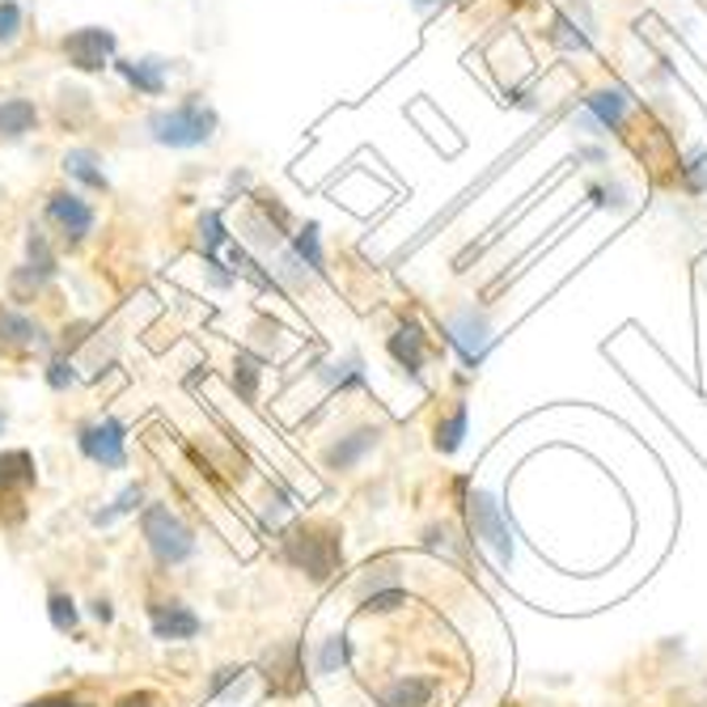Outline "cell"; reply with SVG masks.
I'll return each instance as SVG.
<instances>
[{
  "instance_id": "6da1fadb",
  "label": "cell",
  "mask_w": 707,
  "mask_h": 707,
  "mask_svg": "<svg viewBox=\"0 0 707 707\" xmlns=\"http://www.w3.org/2000/svg\"><path fill=\"white\" fill-rule=\"evenodd\" d=\"M145 128H149L153 145H161V149H204L220 131V115L204 98H183L166 110H153Z\"/></svg>"
},
{
  "instance_id": "7a4b0ae2",
  "label": "cell",
  "mask_w": 707,
  "mask_h": 707,
  "mask_svg": "<svg viewBox=\"0 0 707 707\" xmlns=\"http://www.w3.org/2000/svg\"><path fill=\"white\" fill-rule=\"evenodd\" d=\"M279 551L310 580H326L343 563L340 530L326 526V521H297V526H288L284 538H279Z\"/></svg>"
},
{
  "instance_id": "3957f363",
  "label": "cell",
  "mask_w": 707,
  "mask_h": 707,
  "mask_svg": "<svg viewBox=\"0 0 707 707\" xmlns=\"http://www.w3.org/2000/svg\"><path fill=\"white\" fill-rule=\"evenodd\" d=\"M140 534H145L153 559L161 568H178V563H187L195 556V530L174 513L170 504H149L140 513Z\"/></svg>"
},
{
  "instance_id": "277c9868",
  "label": "cell",
  "mask_w": 707,
  "mask_h": 707,
  "mask_svg": "<svg viewBox=\"0 0 707 707\" xmlns=\"http://www.w3.org/2000/svg\"><path fill=\"white\" fill-rule=\"evenodd\" d=\"M43 213H47V225L65 237L68 246H81V242L94 234V225H98L94 204H89L86 195H77V192H51V195H47Z\"/></svg>"
},
{
  "instance_id": "5b68a950",
  "label": "cell",
  "mask_w": 707,
  "mask_h": 707,
  "mask_svg": "<svg viewBox=\"0 0 707 707\" xmlns=\"http://www.w3.org/2000/svg\"><path fill=\"white\" fill-rule=\"evenodd\" d=\"M77 445L86 453L94 467L102 471H124L128 467V429L119 420H94L86 429L77 432Z\"/></svg>"
},
{
  "instance_id": "8992f818",
  "label": "cell",
  "mask_w": 707,
  "mask_h": 707,
  "mask_svg": "<svg viewBox=\"0 0 707 707\" xmlns=\"http://www.w3.org/2000/svg\"><path fill=\"white\" fill-rule=\"evenodd\" d=\"M115 30L107 26H81V30H72L65 39V60L77 72H102L107 65H115Z\"/></svg>"
},
{
  "instance_id": "52a82bcc",
  "label": "cell",
  "mask_w": 707,
  "mask_h": 707,
  "mask_svg": "<svg viewBox=\"0 0 707 707\" xmlns=\"http://www.w3.org/2000/svg\"><path fill=\"white\" fill-rule=\"evenodd\" d=\"M471 526H474V534L483 538L495 556H500V563H509V559H513V538H509V530H504L500 509H495V500L488 492L471 495Z\"/></svg>"
},
{
  "instance_id": "ba28073f",
  "label": "cell",
  "mask_w": 707,
  "mask_h": 707,
  "mask_svg": "<svg viewBox=\"0 0 707 707\" xmlns=\"http://www.w3.org/2000/svg\"><path fill=\"white\" fill-rule=\"evenodd\" d=\"M149 619L157 640H195L199 627H204L199 615H195L192 606H183V601H153Z\"/></svg>"
},
{
  "instance_id": "9c48e42d",
  "label": "cell",
  "mask_w": 707,
  "mask_h": 707,
  "mask_svg": "<svg viewBox=\"0 0 707 707\" xmlns=\"http://www.w3.org/2000/svg\"><path fill=\"white\" fill-rule=\"evenodd\" d=\"M119 68V77L128 81L136 94H145V98H161L166 86H170V60H161V56H140V60H115Z\"/></svg>"
},
{
  "instance_id": "30bf717a",
  "label": "cell",
  "mask_w": 707,
  "mask_h": 707,
  "mask_svg": "<svg viewBox=\"0 0 707 707\" xmlns=\"http://www.w3.org/2000/svg\"><path fill=\"white\" fill-rule=\"evenodd\" d=\"M0 347L4 352H35V347H47V331L35 318H26L22 310L0 305Z\"/></svg>"
},
{
  "instance_id": "8fae6325",
  "label": "cell",
  "mask_w": 707,
  "mask_h": 707,
  "mask_svg": "<svg viewBox=\"0 0 707 707\" xmlns=\"http://www.w3.org/2000/svg\"><path fill=\"white\" fill-rule=\"evenodd\" d=\"M377 436H382L377 429H356V432H347V436H340V441L326 450V467H331V471H352V467L377 445Z\"/></svg>"
},
{
  "instance_id": "7c38bea8",
  "label": "cell",
  "mask_w": 707,
  "mask_h": 707,
  "mask_svg": "<svg viewBox=\"0 0 707 707\" xmlns=\"http://www.w3.org/2000/svg\"><path fill=\"white\" fill-rule=\"evenodd\" d=\"M102 166H107V161H102V153L98 149H68L65 153V174L68 178H77V183L89 187V192H107L110 187V178Z\"/></svg>"
},
{
  "instance_id": "4fadbf2b",
  "label": "cell",
  "mask_w": 707,
  "mask_h": 707,
  "mask_svg": "<svg viewBox=\"0 0 707 707\" xmlns=\"http://www.w3.org/2000/svg\"><path fill=\"white\" fill-rule=\"evenodd\" d=\"M39 128V107L30 98H0V136L4 140H22Z\"/></svg>"
},
{
  "instance_id": "5bb4252c",
  "label": "cell",
  "mask_w": 707,
  "mask_h": 707,
  "mask_svg": "<svg viewBox=\"0 0 707 707\" xmlns=\"http://www.w3.org/2000/svg\"><path fill=\"white\" fill-rule=\"evenodd\" d=\"M450 340L458 343V352L467 356V365H479L483 352H488V322L474 318V314H462V318L450 322Z\"/></svg>"
},
{
  "instance_id": "9a60e30c",
  "label": "cell",
  "mask_w": 707,
  "mask_h": 707,
  "mask_svg": "<svg viewBox=\"0 0 707 707\" xmlns=\"http://www.w3.org/2000/svg\"><path fill=\"white\" fill-rule=\"evenodd\" d=\"M436 686L429 678H399L382 690V707H432Z\"/></svg>"
},
{
  "instance_id": "2e32d148",
  "label": "cell",
  "mask_w": 707,
  "mask_h": 707,
  "mask_svg": "<svg viewBox=\"0 0 707 707\" xmlns=\"http://www.w3.org/2000/svg\"><path fill=\"white\" fill-rule=\"evenodd\" d=\"M30 483H35V458L26 450L0 453V495L26 492Z\"/></svg>"
},
{
  "instance_id": "e0dca14e",
  "label": "cell",
  "mask_w": 707,
  "mask_h": 707,
  "mask_svg": "<svg viewBox=\"0 0 707 707\" xmlns=\"http://www.w3.org/2000/svg\"><path fill=\"white\" fill-rule=\"evenodd\" d=\"M390 356L407 373H420V365H424V335H420V326H403L399 335H390Z\"/></svg>"
},
{
  "instance_id": "ac0fdd59",
  "label": "cell",
  "mask_w": 707,
  "mask_h": 707,
  "mask_svg": "<svg viewBox=\"0 0 707 707\" xmlns=\"http://www.w3.org/2000/svg\"><path fill=\"white\" fill-rule=\"evenodd\" d=\"M462 436H467V403H453L450 415L436 420V450L453 453L462 445Z\"/></svg>"
},
{
  "instance_id": "d6986e66",
  "label": "cell",
  "mask_w": 707,
  "mask_h": 707,
  "mask_svg": "<svg viewBox=\"0 0 707 707\" xmlns=\"http://www.w3.org/2000/svg\"><path fill=\"white\" fill-rule=\"evenodd\" d=\"M293 255H297V263L305 267V272H314V276H318V272H322V237H318V225H305V229L293 237Z\"/></svg>"
},
{
  "instance_id": "ffe728a7",
  "label": "cell",
  "mask_w": 707,
  "mask_h": 707,
  "mask_svg": "<svg viewBox=\"0 0 707 707\" xmlns=\"http://www.w3.org/2000/svg\"><path fill=\"white\" fill-rule=\"evenodd\" d=\"M225 242H229V229H225L220 213H204V220H199V246H204V255H216Z\"/></svg>"
},
{
  "instance_id": "44dd1931",
  "label": "cell",
  "mask_w": 707,
  "mask_h": 707,
  "mask_svg": "<svg viewBox=\"0 0 707 707\" xmlns=\"http://www.w3.org/2000/svg\"><path fill=\"white\" fill-rule=\"evenodd\" d=\"M22 22H26L22 0H0V43H13L22 35Z\"/></svg>"
},
{
  "instance_id": "7402d4cb",
  "label": "cell",
  "mask_w": 707,
  "mask_h": 707,
  "mask_svg": "<svg viewBox=\"0 0 707 707\" xmlns=\"http://www.w3.org/2000/svg\"><path fill=\"white\" fill-rule=\"evenodd\" d=\"M140 500H145V488H140V483H131V488H124V492H119V500H115V504H110V509H102V513L94 517V526H110V521H115V517L131 513V509H136V504H140Z\"/></svg>"
},
{
  "instance_id": "603a6c76",
  "label": "cell",
  "mask_w": 707,
  "mask_h": 707,
  "mask_svg": "<svg viewBox=\"0 0 707 707\" xmlns=\"http://www.w3.org/2000/svg\"><path fill=\"white\" fill-rule=\"evenodd\" d=\"M51 622H56V631H77V601L68 598V593H51Z\"/></svg>"
},
{
  "instance_id": "cb8c5ba5",
  "label": "cell",
  "mask_w": 707,
  "mask_h": 707,
  "mask_svg": "<svg viewBox=\"0 0 707 707\" xmlns=\"http://www.w3.org/2000/svg\"><path fill=\"white\" fill-rule=\"evenodd\" d=\"M234 386H242L246 399H255L258 394V361L255 356H246V352H242V356L234 361Z\"/></svg>"
},
{
  "instance_id": "d4e9b609",
  "label": "cell",
  "mask_w": 707,
  "mask_h": 707,
  "mask_svg": "<svg viewBox=\"0 0 707 707\" xmlns=\"http://www.w3.org/2000/svg\"><path fill=\"white\" fill-rule=\"evenodd\" d=\"M347 661V636H331L318 652V674H335Z\"/></svg>"
},
{
  "instance_id": "484cf974",
  "label": "cell",
  "mask_w": 707,
  "mask_h": 707,
  "mask_svg": "<svg viewBox=\"0 0 707 707\" xmlns=\"http://www.w3.org/2000/svg\"><path fill=\"white\" fill-rule=\"evenodd\" d=\"M72 382H77V373H72V365H68L65 356H56V361L47 365V386H51V390H68Z\"/></svg>"
},
{
  "instance_id": "4316f807",
  "label": "cell",
  "mask_w": 707,
  "mask_h": 707,
  "mask_svg": "<svg viewBox=\"0 0 707 707\" xmlns=\"http://www.w3.org/2000/svg\"><path fill=\"white\" fill-rule=\"evenodd\" d=\"M589 107L598 110L606 124H615V119H619V110H622V98L619 94H598V98H589Z\"/></svg>"
},
{
  "instance_id": "83f0119b",
  "label": "cell",
  "mask_w": 707,
  "mask_h": 707,
  "mask_svg": "<svg viewBox=\"0 0 707 707\" xmlns=\"http://www.w3.org/2000/svg\"><path fill=\"white\" fill-rule=\"evenodd\" d=\"M115 707H157V695L153 690H136V695H124Z\"/></svg>"
},
{
  "instance_id": "f1b7e54d",
  "label": "cell",
  "mask_w": 707,
  "mask_h": 707,
  "mask_svg": "<svg viewBox=\"0 0 707 707\" xmlns=\"http://www.w3.org/2000/svg\"><path fill=\"white\" fill-rule=\"evenodd\" d=\"M26 707H94V704H81V699H72V695H47V699L26 704Z\"/></svg>"
},
{
  "instance_id": "f546056e",
  "label": "cell",
  "mask_w": 707,
  "mask_h": 707,
  "mask_svg": "<svg viewBox=\"0 0 707 707\" xmlns=\"http://www.w3.org/2000/svg\"><path fill=\"white\" fill-rule=\"evenodd\" d=\"M110 615H115V610H110V601H94V619L110 622Z\"/></svg>"
},
{
  "instance_id": "4dcf8cb0",
  "label": "cell",
  "mask_w": 707,
  "mask_h": 707,
  "mask_svg": "<svg viewBox=\"0 0 707 707\" xmlns=\"http://www.w3.org/2000/svg\"><path fill=\"white\" fill-rule=\"evenodd\" d=\"M4 424H9V415H4V411H0V432H4Z\"/></svg>"
},
{
  "instance_id": "1f68e13d",
  "label": "cell",
  "mask_w": 707,
  "mask_h": 707,
  "mask_svg": "<svg viewBox=\"0 0 707 707\" xmlns=\"http://www.w3.org/2000/svg\"><path fill=\"white\" fill-rule=\"evenodd\" d=\"M415 4H436V0H415Z\"/></svg>"
}]
</instances>
